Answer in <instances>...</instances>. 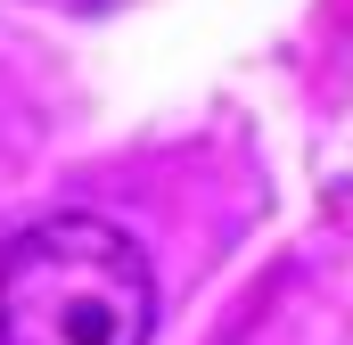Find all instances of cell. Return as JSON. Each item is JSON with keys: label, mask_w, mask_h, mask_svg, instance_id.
I'll use <instances>...</instances> for the list:
<instances>
[{"label": "cell", "mask_w": 353, "mask_h": 345, "mask_svg": "<svg viewBox=\"0 0 353 345\" xmlns=\"http://www.w3.org/2000/svg\"><path fill=\"white\" fill-rule=\"evenodd\" d=\"M157 271L132 230L50 214L0 255V345H148Z\"/></svg>", "instance_id": "1"}]
</instances>
